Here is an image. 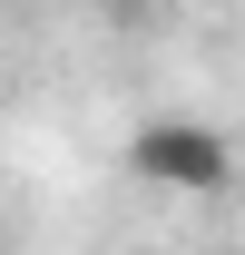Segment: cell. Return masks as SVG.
Instances as JSON below:
<instances>
[{
    "label": "cell",
    "mask_w": 245,
    "mask_h": 255,
    "mask_svg": "<svg viewBox=\"0 0 245 255\" xmlns=\"http://www.w3.org/2000/svg\"><path fill=\"white\" fill-rule=\"evenodd\" d=\"M127 177L137 187H167V196H226L236 187V137L216 118H137L127 128Z\"/></svg>",
    "instance_id": "1"
}]
</instances>
